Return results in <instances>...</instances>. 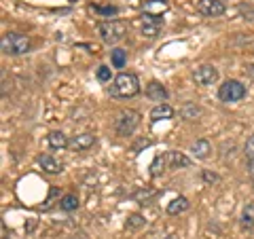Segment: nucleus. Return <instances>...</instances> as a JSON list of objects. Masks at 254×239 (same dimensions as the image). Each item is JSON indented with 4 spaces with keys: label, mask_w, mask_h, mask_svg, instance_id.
I'll use <instances>...</instances> for the list:
<instances>
[{
    "label": "nucleus",
    "mask_w": 254,
    "mask_h": 239,
    "mask_svg": "<svg viewBox=\"0 0 254 239\" xmlns=\"http://www.w3.org/2000/svg\"><path fill=\"white\" fill-rule=\"evenodd\" d=\"M110 95L113 98H133L140 93V81L136 74L131 72H121L115 76L113 85H110Z\"/></svg>",
    "instance_id": "obj_1"
},
{
    "label": "nucleus",
    "mask_w": 254,
    "mask_h": 239,
    "mask_svg": "<svg viewBox=\"0 0 254 239\" xmlns=\"http://www.w3.org/2000/svg\"><path fill=\"white\" fill-rule=\"evenodd\" d=\"M30 38L26 34H19V32H6L0 41V49L4 55H23L30 51Z\"/></svg>",
    "instance_id": "obj_2"
},
{
    "label": "nucleus",
    "mask_w": 254,
    "mask_h": 239,
    "mask_svg": "<svg viewBox=\"0 0 254 239\" xmlns=\"http://www.w3.org/2000/svg\"><path fill=\"white\" fill-rule=\"evenodd\" d=\"M98 34H100V38L106 45H117L119 41H123L125 34H127V23L115 21V19L102 21L100 26H98Z\"/></svg>",
    "instance_id": "obj_3"
},
{
    "label": "nucleus",
    "mask_w": 254,
    "mask_h": 239,
    "mask_svg": "<svg viewBox=\"0 0 254 239\" xmlns=\"http://www.w3.org/2000/svg\"><path fill=\"white\" fill-rule=\"evenodd\" d=\"M138 125H140V115L136 110H123V113H119L115 121V131L117 135H131L138 129Z\"/></svg>",
    "instance_id": "obj_4"
},
{
    "label": "nucleus",
    "mask_w": 254,
    "mask_h": 239,
    "mask_svg": "<svg viewBox=\"0 0 254 239\" xmlns=\"http://www.w3.org/2000/svg\"><path fill=\"white\" fill-rule=\"evenodd\" d=\"M218 98L222 102H227V104H231V102H240L246 98V87L240 83V81H227L225 85H220L218 89Z\"/></svg>",
    "instance_id": "obj_5"
},
{
    "label": "nucleus",
    "mask_w": 254,
    "mask_h": 239,
    "mask_svg": "<svg viewBox=\"0 0 254 239\" xmlns=\"http://www.w3.org/2000/svg\"><path fill=\"white\" fill-rule=\"evenodd\" d=\"M193 78H195V83L197 85H203V87H208V85H214L216 83V78H218V70L210 66V63H205V66H199L193 72Z\"/></svg>",
    "instance_id": "obj_6"
},
{
    "label": "nucleus",
    "mask_w": 254,
    "mask_h": 239,
    "mask_svg": "<svg viewBox=\"0 0 254 239\" xmlns=\"http://www.w3.org/2000/svg\"><path fill=\"white\" fill-rule=\"evenodd\" d=\"M197 11L205 15V17H220L225 13V4L220 0H199L197 2Z\"/></svg>",
    "instance_id": "obj_7"
},
{
    "label": "nucleus",
    "mask_w": 254,
    "mask_h": 239,
    "mask_svg": "<svg viewBox=\"0 0 254 239\" xmlns=\"http://www.w3.org/2000/svg\"><path fill=\"white\" fill-rule=\"evenodd\" d=\"M168 0H146L144 2V15H150V17H161L163 13H168Z\"/></svg>",
    "instance_id": "obj_8"
},
{
    "label": "nucleus",
    "mask_w": 254,
    "mask_h": 239,
    "mask_svg": "<svg viewBox=\"0 0 254 239\" xmlns=\"http://www.w3.org/2000/svg\"><path fill=\"white\" fill-rule=\"evenodd\" d=\"M93 144H95V135L93 133H81V135H74V138L70 140V148L76 150V153H81V150H89Z\"/></svg>",
    "instance_id": "obj_9"
},
{
    "label": "nucleus",
    "mask_w": 254,
    "mask_h": 239,
    "mask_svg": "<svg viewBox=\"0 0 254 239\" xmlns=\"http://www.w3.org/2000/svg\"><path fill=\"white\" fill-rule=\"evenodd\" d=\"M146 95L153 102H159V104H163L165 98H168V91H165V87L159 83V81H150L146 85Z\"/></svg>",
    "instance_id": "obj_10"
},
{
    "label": "nucleus",
    "mask_w": 254,
    "mask_h": 239,
    "mask_svg": "<svg viewBox=\"0 0 254 239\" xmlns=\"http://www.w3.org/2000/svg\"><path fill=\"white\" fill-rule=\"evenodd\" d=\"M38 163H41V167L47 174H62L64 172V165L58 161V159H53L51 155H41L38 157Z\"/></svg>",
    "instance_id": "obj_11"
},
{
    "label": "nucleus",
    "mask_w": 254,
    "mask_h": 239,
    "mask_svg": "<svg viewBox=\"0 0 254 239\" xmlns=\"http://www.w3.org/2000/svg\"><path fill=\"white\" fill-rule=\"evenodd\" d=\"M174 117V108L170 104H157L153 110H150V121L157 123V121H165V119H172Z\"/></svg>",
    "instance_id": "obj_12"
},
{
    "label": "nucleus",
    "mask_w": 254,
    "mask_h": 239,
    "mask_svg": "<svg viewBox=\"0 0 254 239\" xmlns=\"http://www.w3.org/2000/svg\"><path fill=\"white\" fill-rule=\"evenodd\" d=\"M159 28H161V19L146 15L144 23H142V34H144L146 38H155V36L159 34Z\"/></svg>",
    "instance_id": "obj_13"
},
{
    "label": "nucleus",
    "mask_w": 254,
    "mask_h": 239,
    "mask_svg": "<svg viewBox=\"0 0 254 239\" xmlns=\"http://www.w3.org/2000/svg\"><path fill=\"white\" fill-rule=\"evenodd\" d=\"M47 142H49V146L53 150H64L66 146H70V140L62 131H51L49 135H47Z\"/></svg>",
    "instance_id": "obj_14"
},
{
    "label": "nucleus",
    "mask_w": 254,
    "mask_h": 239,
    "mask_svg": "<svg viewBox=\"0 0 254 239\" xmlns=\"http://www.w3.org/2000/svg\"><path fill=\"white\" fill-rule=\"evenodd\" d=\"M168 163L172 170H180V167H189L190 165V159L185 157L182 153H176V150H170L168 153Z\"/></svg>",
    "instance_id": "obj_15"
},
{
    "label": "nucleus",
    "mask_w": 254,
    "mask_h": 239,
    "mask_svg": "<svg viewBox=\"0 0 254 239\" xmlns=\"http://www.w3.org/2000/svg\"><path fill=\"white\" fill-rule=\"evenodd\" d=\"M189 205H190V203H189L187 197H176V199H172V201L168 203V214H170V216H176V214L187 212Z\"/></svg>",
    "instance_id": "obj_16"
},
{
    "label": "nucleus",
    "mask_w": 254,
    "mask_h": 239,
    "mask_svg": "<svg viewBox=\"0 0 254 239\" xmlns=\"http://www.w3.org/2000/svg\"><path fill=\"white\" fill-rule=\"evenodd\" d=\"M190 153L195 155V159H208V155L212 153V146H210V142L208 140H197L193 146H190Z\"/></svg>",
    "instance_id": "obj_17"
},
{
    "label": "nucleus",
    "mask_w": 254,
    "mask_h": 239,
    "mask_svg": "<svg viewBox=\"0 0 254 239\" xmlns=\"http://www.w3.org/2000/svg\"><path fill=\"white\" fill-rule=\"evenodd\" d=\"M242 227L244 229H254V203H248L242 212Z\"/></svg>",
    "instance_id": "obj_18"
},
{
    "label": "nucleus",
    "mask_w": 254,
    "mask_h": 239,
    "mask_svg": "<svg viewBox=\"0 0 254 239\" xmlns=\"http://www.w3.org/2000/svg\"><path fill=\"white\" fill-rule=\"evenodd\" d=\"M110 61H113L115 68H123L127 63V51L125 49H115L110 53Z\"/></svg>",
    "instance_id": "obj_19"
},
{
    "label": "nucleus",
    "mask_w": 254,
    "mask_h": 239,
    "mask_svg": "<svg viewBox=\"0 0 254 239\" xmlns=\"http://www.w3.org/2000/svg\"><path fill=\"white\" fill-rule=\"evenodd\" d=\"M60 208L64 212H74V210H78V197L76 195H66V197L62 199Z\"/></svg>",
    "instance_id": "obj_20"
},
{
    "label": "nucleus",
    "mask_w": 254,
    "mask_h": 239,
    "mask_svg": "<svg viewBox=\"0 0 254 239\" xmlns=\"http://www.w3.org/2000/svg\"><path fill=\"white\" fill-rule=\"evenodd\" d=\"M163 167H165V157L157 155V157L153 159V163H150V176H153V178L161 176V174H163Z\"/></svg>",
    "instance_id": "obj_21"
},
{
    "label": "nucleus",
    "mask_w": 254,
    "mask_h": 239,
    "mask_svg": "<svg viewBox=\"0 0 254 239\" xmlns=\"http://www.w3.org/2000/svg\"><path fill=\"white\" fill-rule=\"evenodd\" d=\"M182 119H187V121H193V119H197L201 115V110L199 106H195V104H185V108H182Z\"/></svg>",
    "instance_id": "obj_22"
},
{
    "label": "nucleus",
    "mask_w": 254,
    "mask_h": 239,
    "mask_svg": "<svg viewBox=\"0 0 254 239\" xmlns=\"http://www.w3.org/2000/svg\"><path fill=\"white\" fill-rule=\"evenodd\" d=\"M146 225V220H144V216H140V214H131L129 218H127V222H125V227L127 229H140V227H144Z\"/></svg>",
    "instance_id": "obj_23"
},
{
    "label": "nucleus",
    "mask_w": 254,
    "mask_h": 239,
    "mask_svg": "<svg viewBox=\"0 0 254 239\" xmlns=\"http://www.w3.org/2000/svg\"><path fill=\"white\" fill-rule=\"evenodd\" d=\"M153 197H155V190H150V188H142V190H138V193H133V199H136V201H140L142 205L148 203Z\"/></svg>",
    "instance_id": "obj_24"
},
{
    "label": "nucleus",
    "mask_w": 254,
    "mask_h": 239,
    "mask_svg": "<svg viewBox=\"0 0 254 239\" xmlns=\"http://www.w3.org/2000/svg\"><path fill=\"white\" fill-rule=\"evenodd\" d=\"M95 74H98V81H100V83H110V76H113V72H110L108 66H100Z\"/></svg>",
    "instance_id": "obj_25"
},
{
    "label": "nucleus",
    "mask_w": 254,
    "mask_h": 239,
    "mask_svg": "<svg viewBox=\"0 0 254 239\" xmlns=\"http://www.w3.org/2000/svg\"><path fill=\"white\" fill-rule=\"evenodd\" d=\"M240 13H242L244 19L254 21V4H242V6H240Z\"/></svg>",
    "instance_id": "obj_26"
},
{
    "label": "nucleus",
    "mask_w": 254,
    "mask_h": 239,
    "mask_svg": "<svg viewBox=\"0 0 254 239\" xmlns=\"http://www.w3.org/2000/svg\"><path fill=\"white\" fill-rule=\"evenodd\" d=\"M244 150H246V159H248V161H250V159H254V135H250V138H248Z\"/></svg>",
    "instance_id": "obj_27"
},
{
    "label": "nucleus",
    "mask_w": 254,
    "mask_h": 239,
    "mask_svg": "<svg viewBox=\"0 0 254 239\" xmlns=\"http://www.w3.org/2000/svg\"><path fill=\"white\" fill-rule=\"evenodd\" d=\"M93 9L98 13H102V15H106V17H108V15H117L119 13L117 6H93Z\"/></svg>",
    "instance_id": "obj_28"
},
{
    "label": "nucleus",
    "mask_w": 254,
    "mask_h": 239,
    "mask_svg": "<svg viewBox=\"0 0 254 239\" xmlns=\"http://www.w3.org/2000/svg\"><path fill=\"white\" fill-rule=\"evenodd\" d=\"M203 180H205V182H216V174H210V172H203Z\"/></svg>",
    "instance_id": "obj_29"
},
{
    "label": "nucleus",
    "mask_w": 254,
    "mask_h": 239,
    "mask_svg": "<svg viewBox=\"0 0 254 239\" xmlns=\"http://www.w3.org/2000/svg\"><path fill=\"white\" fill-rule=\"evenodd\" d=\"M248 174H250V176H254V159H250V161H248Z\"/></svg>",
    "instance_id": "obj_30"
},
{
    "label": "nucleus",
    "mask_w": 254,
    "mask_h": 239,
    "mask_svg": "<svg viewBox=\"0 0 254 239\" xmlns=\"http://www.w3.org/2000/svg\"><path fill=\"white\" fill-rule=\"evenodd\" d=\"M248 74L254 78V63H250V66H248Z\"/></svg>",
    "instance_id": "obj_31"
},
{
    "label": "nucleus",
    "mask_w": 254,
    "mask_h": 239,
    "mask_svg": "<svg viewBox=\"0 0 254 239\" xmlns=\"http://www.w3.org/2000/svg\"><path fill=\"white\" fill-rule=\"evenodd\" d=\"M72 239H85V237H83V235H74Z\"/></svg>",
    "instance_id": "obj_32"
},
{
    "label": "nucleus",
    "mask_w": 254,
    "mask_h": 239,
    "mask_svg": "<svg viewBox=\"0 0 254 239\" xmlns=\"http://www.w3.org/2000/svg\"><path fill=\"white\" fill-rule=\"evenodd\" d=\"M155 239H174V237H155Z\"/></svg>",
    "instance_id": "obj_33"
},
{
    "label": "nucleus",
    "mask_w": 254,
    "mask_h": 239,
    "mask_svg": "<svg viewBox=\"0 0 254 239\" xmlns=\"http://www.w3.org/2000/svg\"><path fill=\"white\" fill-rule=\"evenodd\" d=\"M252 186H254V182H252Z\"/></svg>",
    "instance_id": "obj_34"
}]
</instances>
